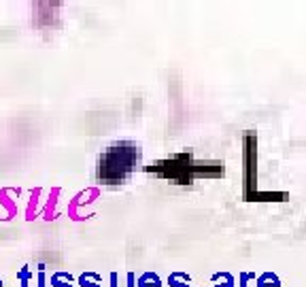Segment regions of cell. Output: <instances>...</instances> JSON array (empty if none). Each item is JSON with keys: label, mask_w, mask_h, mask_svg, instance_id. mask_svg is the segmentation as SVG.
I'll return each instance as SVG.
<instances>
[{"label": "cell", "mask_w": 306, "mask_h": 287, "mask_svg": "<svg viewBox=\"0 0 306 287\" xmlns=\"http://www.w3.org/2000/svg\"><path fill=\"white\" fill-rule=\"evenodd\" d=\"M140 158V149L134 142H119L113 145L106 154L100 158V168L98 177L109 183H121L125 177L132 173Z\"/></svg>", "instance_id": "obj_1"}, {"label": "cell", "mask_w": 306, "mask_h": 287, "mask_svg": "<svg viewBox=\"0 0 306 287\" xmlns=\"http://www.w3.org/2000/svg\"><path fill=\"white\" fill-rule=\"evenodd\" d=\"M51 285H53V287H70L68 283H62L58 274H53V276H51Z\"/></svg>", "instance_id": "obj_5"}, {"label": "cell", "mask_w": 306, "mask_h": 287, "mask_svg": "<svg viewBox=\"0 0 306 287\" xmlns=\"http://www.w3.org/2000/svg\"><path fill=\"white\" fill-rule=\"evenodd\" d=\"M98 281H100V276L94 274V272H85V274L79 276V285L81 287H100Z\"/></svg>", "instance_id": "obj_3"}, {"label": "cell", "mask_w": 306, "mask_h": 287, "mask_svg": "<svg viewBox=\"0 0 306 287\" xmlns=\"http://www.w3.org/2000/svg\"><path fill=\"white\" fill-rule=\"evenodd\" d=\"M39 287H45V270H39Z\"/></svg>", "instance_id": "obj_6"}, {"label": "cell", "mask_w": 306, "mask_h": 287, "mask_svg": "<svg viewBox=\"0 0 306 287\" xmlns=\"http://www.w3.org/2000/svg\"><path fill=\"white\" fill-rule=\"evenodd\" d=\"M156 170H158L160 175L173 179V181L192 183L194 177H198V175H209V177L223 175V164H219V162H215V164L192 162L190 154H181V156H175L173 160H168V162H158Z\"/></svg>", "instance_id": "obj_2"}, {"label": "cell", "mask_w": 306, "mask_h": 287, "mask_svg": "<svg viewBox=\"0 0 306 287\" xmlns=\"http://www.w3.org/2000/svg\"><path fill=\"white\" fill-rule=\"evenodd\" d=\"M0 287H3V281H0Z\"/></svg>", "instance_id": "obj_9"}, {"label": "cell", "mask_w": 306, "mask_h": 287, "mask_svg": "<svg viewBox=\"0 0 306 287\" xmlns=\"http://www.w3.org/2000/svg\"><path fill=\"white\" fill-rule=\"evenodd\" d=\"M111 287H117V274L115 272L111 274Z\"/></svg>", "instance_id": "obj_8"}, {"label": "cell", "mask_w": 306, "mask_h": 287, "mask_svg": "<svg viewBox=\"0 0 306 287\" xmlns=\"http://www.w3.org/2000/svg\"><path fill=\"white\" fill-rule=\"evenodd\" d=\"M128 287H134V272L128 274Z\"/></svg>", "instance_id": "obj_7"}, {"label": "cell", "mask_w": 306, "mask_h": 287, "mask_svg": "<svg viewBox=\"0 0 306 287\" xmlns=\"http://www.w3.org/2000/svg\"><path fill=\"white\" fill-rule=\"evenodd\" d=\"M17 276H20V283H22V287H28V281H30V270H28V266H26V268H22V272L20 274H17Z\"/></svg>", "instance_id": "obj_4"}]
</instances>
